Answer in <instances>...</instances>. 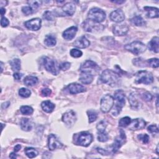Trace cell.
<instances>
[{"mask_svg": "<svg viewBox=\"0 0 159 159\" xmlns=\"http://www.w3.org/2000/svg\"><path fill=\"white\" fill-rule=\"evenodd\" d=\"M92 141L93 136L91 134L87 132H82L80 134L77 139V144L83 147H88L90 145Z\"/></svg>", "mask_w": 159, "mask_h": 159, "instance_id": "30bf717a", "label": "cell"}, {"mask_svg": "<svg viewBox=\"0 0 159 159\" xmlns=\"http://www.w3.org/2000/svg\"><path fill=\"white\" fill-rule=\"evenodd\" d=\"M24 152L26 155L30 158H34L38 155L37 150L32 147H26L24 150Z\"/></svg>", "mask_w": 159, "mask_h": 159, "instance_id": "1f68e13d", "label": "cell"}, {"mask_svg": "<svg viewBox=\"0 0 159 159\" xmlns=\"http://www.w3.org/2000/svg\"><path fill=\"white\" fill-rule=\"evenodd\" d=\"M88 17L89 19L99 23L104 21L106 19V13L103 10L99 8H94L90 10Z\"/></svg>", "mask_w": 159, "mask_h": 159, "instance_id": "8992f818", "label": "cell"}, {"mask_svg": "<svg viewBox=\"0 0 159 159\" xmlns=\"http://www.w3.org/2000/svg\"><path fill=\"white\" fill-rule=\"evenodd\" d=\"M10 157L11 158H16L17 157V156H16V155L15 153L13 152V153H11L10 155Z\"/></svg>", "mask_w": 159, "mask_h": 159, "instance_id": "db71d44e", "label": "cell"}, {"mask_svg": "<svg viewBox=\"0 0 159 159\" xmlns=\"http://www.w3.org/2000/svg\"><path fill=\"white\" fill-rule=\"evenodd\" d=\"M143 98L144 99L147 101H151L152 99V94L149 93V92H145V93H144L143 94Z\"/></svg>", "mask_w": 159, "mask_h": 159, "instance_id": "681fc988", "label": "cell"}, {"mask_svg": "<svg viewBox=\"0 0 159 159\" xmlns=\"http://www.w3.org/2000/svg\"><path fill=\"white\" fill-rule=\"evenodd\" d=\"M77 31H78V28L76 26L70 27L67 29H66L63 32V34H62L63 37L67 40H70L75 37L77 32Z\"/></svg>", "mask_w": 159, "mask_h": 159, "instance_id": "ffe728a7", "label": "cell"}, {"mask_svg": "<svg viewBox=\"0 0 159 159\" xmlns=\"http://www.w3.org/2000/svg\"><path fill=\"white\" fill-rule=\"evenodd\" d=\"M136 81L137 83H143L145 85H149L153 81L152 74L146 70L140 71L136 73Z\"/></svg>", "mask_w": 159, "mask_h": 159, "instance_id": "52a82bcc", "label": "cell"}, {"mask_svg": "<svg viewBox=\"0 0 159 159\" xmlns=\"http://www.w3.org/2000/svg\"><path fill=\"white\" fill-rule=\"evenodd\" d=\"M75 5H74L73 3H66L62 7V11L65 13V15L68 16H72L75 13Z\"/></svg>", "mask_w": 159, "mask_h": 159, "instance_id": "603a6c76", "label": "cell"}, {"mask_svg": "<svg viewBox=\"0 0 159 159\" xmlns=\"http://www.w3.org/2000/svg\"><path fill=\"white\" fill-rule=\"evenodd\" d=\"M138 139L141 140L144 144H148L149 142V139H150V137L149 136L146 134H139L138 136H137Z\"/></svg>", "mask_w": 159, "mask_h": 159, "instance_id": "b9f144b4", "label": "cell"}, {"mask_svg": "<svg viewBox=\"0 0 159 159\" xmlns=\"http://www.w3.org/2000/svg\"><path fill=\"white\" fill-rule=\"evenodd\" d=\"M112 2L117 4H122V3H124L125 1H112Z\"/></svg>", "mask_w": 159, "mask_h": 159, "instance_id": "9f6ffc18", "label": "cell"}, {"mask_svg": "<svg viewBox=\"0 0 159 159\" xmlns=\"http://www.w3.org/2000/svg\"><path fill=\"white\" fill-rule=\"evenodd\" d=\"M19 94L23 98H28L31 96V92L27 88H22L19 90Z\"/></svg>", "mask_w": 159, "mask_h": 159, "instance_id": "74e56055", "label": "cell"}, {"mask_svg": "<svg viewBox=\"0 0 159 159\" xmlns=\"http://www.w3.org/2000/svg\"><path fill=\"white\" fill-rule=\"evenodd\" d=\"M43 18L47 21H52L53 19H54V16H53V14L52 12L47 11L44 13Z\"/></svg>", "mask_w": 159, "mask_h": 159, "instance_id": "ee69618b", "label": "cell"}, {"mask_svg": "<svg viewBox=\"0 0 159 159\" xmlns=\"http://www.w3.org/2000/svg\"><path fill=\"white\" fill-rule=\"evenodd\" d=\"M87 115L89 118V123H91L95 121L98 117V114L95 111L93 110H89L87 111Z\"/></svg>", "mask_w": 159, "mask_h": 159, "instance_id": "d590c367", "label": "cell"}, {"mask_svg": "<svg viewBox=\"0 0 159 159\" xmlns=\"http://www.w3.org/2000/svg\"><path fill=\"white\" fill-rule=\"evenodd\" d=\"M21 145H19V144L16 145L15 146V152H17L19 151L20 149H21Z\"/></svg>", "mask_w": 159, "mask_h": 159, "instance_id": "f5cc1de1", "label": "cell"}, {"mask_svg": "<svg viewBox=\"0 0 159 159\" xmlns=\"http://www.w3.org/2000/svg\"><path fill=\"white\" fill-rule=\"evenodd\" d=\"M41 107L43 111L47 113H50L54 111L55 108V104H53L50 101H45L41 103Z\"/></svg>", "mask_w": 159, "mask_h": 159, "instance_id": "d4e9b609", "label": "cell"}, {"mask_svg": "<svg viewBox=\"0 0 159 159\" xmlns=\"http://www.w3.org/2000/svg\"><path fill=\"white\" fill-rule=\"evenodd\" d=\"M111 19L116 23H121L125 19V15L123 10L118 9L110 14Z\"/></svg>", "mask_w": 159, "mask_h": 159, "instance_id": "ac0fdd59", "label": "cell"}, {"mask_svg": "<svg viewBox=\"0 0 159 159\" xmlns=\"http://www.w3.org/2000/svg\"><path fill=\"white\" fill-rule=\"evenodd\" d=\"M24 83L26 86H34L38 83V79L34 76H27L24 78Z\"/></svg>", "mask_w": 159, "mask_h": 159, "instance_id": "f1b7e54d", "label": "cell"}, {"mask_svg": "<svg viewBox=\"0 0 159 159\" xmlns=\"http://www.w3.org/2000/svg\"><path fill=\"white\" fill-rule=\"evenodd\" d=\"M11 69L15 72H18L21 69V61L18 59H15L10 62Z\"/></svg>", "mask_w": 159, "mask_h": 159, "instance_id": "4dcf8cb0", "label": "cell"}, {"mask_svg": "<svg viewBox=\"0 0 159 159\" xmlns=\"http://www.w3.org/2000/svg\"><path fill=\"white\" fill-rule=\"evenodd\" d=\"M114 98L109 94L104 96L101 100V110L103 113H108L113 107Z\"/></svg>", "mask_w": 159, "mask_h": 159, "instance_id": "ba28073f", "label": "cell"}, {"mask_svg": "<svg viewBox=\"0 0 159 159\" xmlns=\"http://www.w3.org/2000/svg\"><path fill=\"white\" fill-rule=\"evenodd\" d=\"M131 21L133 24H134L136 26H143L145 24V21L140 16H137L132 18L131 19Z\"/></svg>", "mask_w": 159, "mask_h": 159, "instance_id": "f546056e", "label": "cell"}, {"mask_svg": "<svg viewBox=\"0 0 159 159\" xmlns=\"http://www.w3.org/2000/svg\"><path fill=\"white\" fill-rule=\"evenodd\" d=\"M80 71L81 72L90 73L94 76L99 72L100 68L94 62L92 61H86L82 64Z\"/></svg>", "mask_w": 159, "mask_h": 159, "instance_id": "277c9868", "label": "cell"}, {"mask_svg": "<svg viewBox=\"0 0 159 159\" xmlns=\"http://www.w3.org/2000/svg\"><path fill=\"white\" fill-rule=\"evenodd\" d=\"M144 10L146 13V15L150 18H158V9L153 7H144Z\"/></svg>", "mask_w": 159, "mask_h": 159, "instance_id": "7402d4cb", "label": "cell"}, {"mask_svg": "<svg viewBox=\"0 0 159 159\" xmlns=\"http://www.w3.org/2000/svg\"><path fill=\"white\" fill-rule=\"evenodd\" d=\"M44 43L48 47H54L56 45L57 40L54 36L48 34L45 36Z\"/></svg>", "mask_w": 159, "mask_h": 159, "instance_id": "83f0119b", "label": "cell"}, {"mask_svg": "<svg viewBox=\"0 0 159 159\" xmlns=\"http://www.w3.org/2000/svg\"><path fill=\"white\" fill-rule=\"evenodd\" d=\"M94 76L90 73H85V72H81L80 76V81L83 84H90L93 80Z\"/></svg>", "mask_w": 159, "mask_h": 159, "instance_id": "cb8c5ba5", "label": "cell"}, {"mask_svg": "<svg viewBox=\"0 0 159 159\" xmlns=\"http://www.w3.org/2000/svg\"><path fill=\"white\" fill-rule=\"evenodd\" d=\"M146 126L145 121L141 118H137L131 121L129 125V129L131 131H138L144 129Z\"/></svg>", "mask_w": 159, "mask_h": 159, "instance_id": "5bb4252c", "label": "cell"}, {"mask_svg": "<svg viewBox=\"0 0 159 159\" xmlns=\"http://www.w3.org/2000/svg\"><path fill=\"white\" fill-rule=\"evenodd\" d=\"M10 24V22L8 21V19L5 17H2V19H1V25L3 27H7Z\"/></svg>", "mask_w": 159, "mask_h": 159, "instance_id": "c3c4849f", "label": "cell"}, {"mask_svg": "<svg viewBox=\"0 0 159 159\" xmlns=\"http://www.w3.org/2000/svg\"><path fill=\"white\" fill-rule=\"evenodd\" d=\"M21 127L23 131H30L32 129V123L27 118H23L21 121Z\"/></svg>", "mask_w": 159, "mask_h": 159, "instance_id": "4316f807", "label": "cell"}, {"mask_svg": "<svg viewBox=\"0 0 159 159\" xmlns=\"http://www.w3.org/2000/svg\"><path fill=\"white\" fill-rule=\"evenodd\" d=\"M63 146L62 144L58 140L54 134H50L48 138V147L50 150L61 149Z\"/></svg>", "mask_w": 159, "mask_h": 159, "instance_id": "4fadbf2b", "label": "cell"}, {"mask_svg": "<svg viewBox=\"0 0 159 159\" xmlns=\"http://www.w3.org/2000/svg\"><path fill=\"white\" fill-rule=\"evenodd\" d=\"M13 77H14V78H15L16 80L19 81V80H20L21 79V78L23 77V74L20 73H18V72H16V73H14Z\"/></svg>", "mask_w": 159, "mask_h": 159, "instance_id": "816d5d0a", "label": "cell"}, {"mask_svg": "<svg viewBox=\"0 0 159 159\" xmlns=\"http://www.w3.org/2000/svg\"><path fill=\"white\" fill-rule=\"evenodd\" d=\"M116 107L113 111V116H118L121 111L125 104V94L122 90H118L115 93Z\"/></svg>", "mask_w": 159, "mask_h": 159, "instance_id": "7a4b0ae2", "label": "cell"}, {"mask_svg": "<svg viewBox=\"0 0 159 159\" xmlns=\"http://www.w3.org/2000/svg\"><path fill=\"white\" fill-rule=\"evenodd\" d=\"M119 75L118 73L111 70L107 69L103 72L99 77V80L103 83L115 86L119 82Z\"/></svg>", "mask_w": 159, "mask_h": 159, "instance_id": "6da1fadb", "label": "cell"}, {"mask_svg": "<svg viewBox=\"0 0 159 159\" xmlns=\"http://www.w3.org/2000/svg\"><path fill=\"white\" fill-rule=\"evenodd\" d=\"M156 152H157V154L158 155V145L157 146V149H156Z\"/></svg>", "mask_w": 159, "mask_h": 159, "instance_id": "6f0895ef", "label": "cell"}, {"mask_svg": "<svg viewBox=\"0 0 159 159\" xmlns=\"http://www.w3.org/2000/svg\"><path fill=\"white\" fill-rule=\"evenodd\" d=\"M149 65L153 68H158L159 66V62L158 59H150L147 61Z\"/></svg>", "mask_w": 159, "mask_h": 159, "instance_id": "60d3db41", "label": "cell"}, {"mask_svg": "<svg viewBox=\"0 0 159 159\" xmlns=\"http://www.w3.org/2000/svg\"><path fill=\"white\" fill-rule=\"evenodd\" d=\"M90 45V41L86 39V37L82 36L77 39L73 43V45L77 48H85L88 47Z\"/></svg>", "mask_w": 159, "mask_h": 159, "instance_id": "44dd1931", "label": "cell"}, {"mask_svg": "<svg viewBox=\"0 0 159 159\" xmlns=\"http://www.w3.org/2000/svg\"><path fill=\"white\" fill-rule=\"evenodd\" d=\"M42 1H29L27 2L28 5L31 6L34 10H37L42 4Z\"/></svg>", "mask_w": 159, "mask_h": 159, "instance_id": "f35d334b", "label": "cell"}, {"mask_svg": "<svg viewBox=\"0 0 159 159\" xmlns=\"http://www.w3.org/2000/svg\"><path fill=\"white\" fill-rule=\"evenodd\" d=\"M71 66V64L69 62H64L60 65V69L62 70H67L70 69Z\"/></svg>", "mask_w": 159, "mask_h": 159, "instance_id": "bcb514c9", "label": "cell"}, {"mask_svg": "<svg viewBox=\"0 0 159 159\" xmlns=\"http://www.w3.org/2000/svg\"><path fill=\"white\" fill-rule=\"evenodd\" d=\"M52 91L49 88H44L41 91V94L43 96H48L51 94Z\"/></svg>", "mask_w": 159, "mask_h": 159, "instance_id": "7dc6e473", "label": "cell"}, {"mask_svg": "<svg viewBox=\"0 0 159 159\" xmlns=\"http://www.w3.org/2000/svg\"><path fill=\"white\" fill-rule=\"evenodd\" d=\"M129 31V27L126 23L117 24L113 29V33L118 36H123L126 35Z\"/></svg>", "mask_w": 159, "mask_h": 159, "instance_id": "e0dca14e", "label": "cell"}, {"mask_svg": "<svg viewBox=\"0 0 159 159\" xmlns=\"http://www.w3.org/2000/svg\"><path fill=\"white\" fill-rule=\"evenodd\" d=\"M131 122V119L129 117H124L121 118L119 121V126L122 128H126L129 125Z\"/></svg>", "mask_w": 159, "mask_h": 159, "instance_id": "e575fe53", "label": "cell"}, {"mask_svg": "<svg viewBox=\"0 0 159 159\" xmlns=\"http://www.w3.org/2000/svg\"><path fill=\"white\" fill-rule=\"evenodd\" d=\"M82 27L85 31L89 32H99L103 31L104 29V26L102 24L89 19L83 23Z\"/></svg>", "mask_w": 159, "mask_h": 159, "instance_id": "9c48e42d", "label": "cell"}, {"mask_svg": "<svg viewBox=\"0 0 159 159\" xmlns=\"http://www.w3.org/2000/svg\"><path fill=\"white\" fill-rule=\"evenodd\" d=\"M22 11L24 14H25L26 15H31L34 13V10L29 6H23L22 8Z\"/></svg>", "mask_w": 159, "mask_h": 159, "instance_id": "7bdbcfd3", "label": "cell"}, {"mask_svg": "<svg viewBox=\"0 0 159 159\" xmlns=\"http://www.w3.org/2000/svg\"><path fill=\"white\" fill-rule=\"evenodd\" d=\"M42 20L39 18H34L24 23L25 26L29 30L37 31L40 29Z\"/></svg>", "mask_w": 159, "mask_h": 159, "instance_id": "9a60e30c", "label": "cell"}, {"mask_svg": "<svg viewBox=\"0 0 159 159\" xmlns=\"http://www.w3.org/2000/svg\"><path fill=\"white\" fill-rule=\"evenodd\" d=\"M107 124H108V123L106 121H104V120L101 121L99 123H98V124L96 126V129H97L98 131V132L105 131V129H106V128H107Z\"/></svg>", "mask_w": 159, "mask_h": 159, "instance_id": "8d00e7d4", "label": "cell"}, {"mask_svg": "<svg viewBox=\"0 0 159 159\" xmlns=\"http://www.w3.org/2000/svg\"><path fill=\"white\" fill-rule=\"evenodd\" d=\"M82 54H83V53L81 50L76 49V48L72 49L70 51L71 56L74 58H79V57H82Z\"/></svg>", "mask_w": 159, "mask_h": 159, "instance_id": "ab89813d", "label": "cell"}, {"mask_svg": "<svg viewBox=\"0 0 159 159\" xmlns=\"http://www.w3.org/2000/svg\"><path fill=\"white\" fill-rule=\"evenodd\" d=\"M148 131L151 134H158V128L156 125H150L147 128Z\"/></svg>", "mask_w": 159, "mask_h": 159, "instance_id": "f6af8a7d", "label": "cell"}, {"mask_svg": "<svg viewBox=\"0 0 159 159\" xmlns=\"http://www.w3.org/2000/svg\"><path fill=\"white\" fill-rule=\"evenodd\" d=\"M43 65L45 69L54 75L59 74L60 69V65L55 60H52L47 57H44L42 58Z\"/></svg>", "mask_w": 159, "mask_h": 159, "instance_id": "3957f363", "label": "cell"}, {"mask_svg": "<svg viewBox=\"0 0 159 159\" xmlns=\"http://www.w3.org/2000/svg\"><path fill=\"white\" fill-rule=\"evenodd\" d=\"M124 48L135 55L140 54L146 50V46L139 41H134L129 44H127Z\"/></svg>", "mask_w": 159, "mask_h": 159, "instance_id": "5b68a950", "label": "cell"}, {"mask_svg": "<svg viewBox=\"0 0 159 159\" xmlns=\"http://www.w3.org/2000/svg\"><path fill=\"white\" fill-rule=\"evenodd\" d=\"M97 139H98V141H99L101 142H105L108 140V139H109L108 134L106 131L98 132Z\"/></svg>", "mask_w": 159, "mask_h": 159, "instance_id": "d6a6232c", "label": "cell"}, {"mask_svg": "<svg viewBox=\"0 0 159 159\" xmlns=\"http://www.w3.org/2000/svg\"><path fill=\"white\" fill-rule=\"evenodd\" d=\"M63 122L69 128L73 126L77 121V116L75 113L72 111H69L65 113L62 116Z\"/></svg>", "mask_w": 159, "mask_h": 159, "instance_id": "7c38bea8", "label": "cell"}, {"mask_svg": "<svg viewBox=\"0 0 159 159\" xmlns=\"http://www.w3.org/2000/svg\"><path fill=\"white\" fill-rule=\"evenodd\" d=\"M126 141V136L125 132L123 130H121L120 134L118 136H117L115 139L114 143L111 148L112 152L113 153H116L119 150V149L121 148L123 144H124Z\"/></svg>", "mask_w": 159, "mask_h": 159, "instance_id": "8fae6325", "label": "cell"}, {"mask_svg": "<svg viewBox=\"0 0 159 159\" xmlns=\"http://www.w3.org/2000/svg\"><path fill=\"white\" fill-rule=\"evenodd\" d=\"M21 113L24 115H31L33 113V109L29 106H23L20 109Z\"/></svg>", "mask_w": 159, "mask_h": 159, "instance_id": "836d02e7", "label": "cell"}, {"mask_svg": "<svg viewBox=\"0 0 159 159\" xmlns=\"http://www.w3.org/2000/svg\"><path fill=\"white\" fill-rule=\"evenodd\" d=\"M129 101L132 109L137 110L142 107V103L138 98V95L136 93H131L129 96Z\"/></svg>", "mask_w": 159, "mask_h": 159, "instance_id": "2e32d148", "label": "cell"}, {"mask_svg": "<svg viewBox=\"0 0 159 159\" xmlns=\"http://www.w3.org/2000/svg\"><path fill=\"white\" fill-rule=\"evenodd\" d=\"M69 93L72 94H76L80 93H83L86 91V88L82 85L78 83H72L67 86Z\"/></svg>", "mask_w": 159, "mask_h": 159, "instance_id": "d6986e66", "label": "cell"}, {"mask_svg": "<svg viewBox=\"0 0 159 159\" xmlns=\"http://www.w3.org/2000/svg\"><path fill=\"white\" fill-rule=\"evenodd\" d=\"M97 150L99 153H100L103 155H107L109 154V152L107 150H106L101 148H97Z\"/></svg>", "mask_w": 159, "mask_h": 159, "instance_id": "f907efd6", "label": "cell"}, {"mask_svg": "<svg viewBox=\"0 0 159 159\" xmlns=\"http://www.w3.org/2000/svg\"><path fill=\"white\" fill-rule=\"evenodd\" d=\"M5 13H6V10L5 8H3V7H2L1 8V15H2V16H3L5 14Z\"/></svg>", "mask_w": 159, "mask_h": 159, "instance_id": "11a10c76", "label": "cell"}, {"mask_svg": "<svg viewBox=\"0 0 159 159\" xmlns=\"http://www.w3.org/2000/svg\"><path fill=\"white\" fill-rule=\"evenodd\" d=\"M158 45H159V39L158 37H154L150 42L149 43V48L150 50L158 53L159 51V48H158Z\"/></svg>", "mask_w": 159, "mask_h": 159, "instance_id": "484cf974", "label": "cell"}]
</instances>
